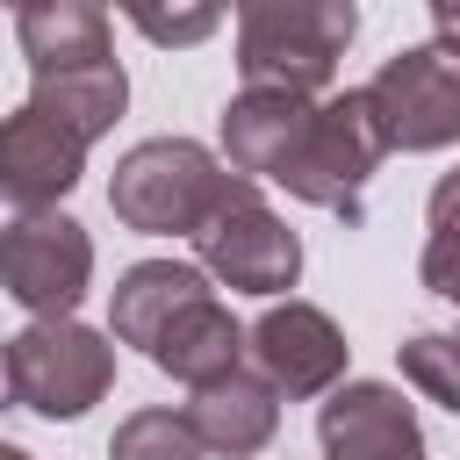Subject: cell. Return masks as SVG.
<instances>
[{"instance_id":"603a6c76","label":"cell","mask_w":460,"mask_h":460,"mask_svg":"<svg viewBox=\"0 0 460 460\" xmlns=\"http://www.w3.org/2000/svg\"><path fill=\"white\" fill-rule=\"evenodd\" d=\"M14 402V367H7V345H0V410Z\"/></svg>"},{"instance_id":"9c48e42d","label":"cell","mask_w":460,"mask_h":460,"mask_svg":"<svg viewBox=\"0 0 460 460\" xmlns=\"http://www.w3.org/2000/svg\"><path fill=\"white\" fill-rule=\"evenodd\" d=\"M323 460H424V424L388 381H345L316 410Z\"/></svg>"},{"instance_id":"2e32d148","label":"cell","mask_w":460,"mask_h":460,"mask_svg":"<svg viewBox=\"0 0 460 460\" xmlns=\"http://www.w3.org/2000/svg\"><path fill=\"white\" fill-rule=\"evenodd\" d=\"M43 115H58L72 137H108L115 122H122V108H129V79H122V65L115 58H101V65H72V72H36V93H29Z\"/></svg>"},{"instance_id":"7402d4cb","label":"cell","mask_w":460,"mask_h":460,"mask_svg":"<svg viewBox=\"0 0 460 460\" xmlns=\"http://www.w3.org/2000/svg\"><path fill=\"white\" fill-rule=\"evenodd\" d=\"M424 7H431L438 36H446V43H460V0H424Z\"/></svg>"},{"instance_id":"4fadbf2b","label":"cell","mask_w":460,"mask_h":460,"mask_svg":"<svg viewBox=\"0 0 460 460\" xmlns=\"http://www.w3.org/2000/svg\"><path fill=\"white\" fill-rule=\"evenodd\" d=\"M244 345H252V331L216 302V295H201V302H187L165 331H158V345L144 352L158 374H172V381H187V388H201V381H216V374H230V367H244Z\"/></svg>"},{"instance_id":"e0dca14e","label":"cell","mask_w":460,"mask_h":460,"mask_svg":"<svg viewBox=\"0 0 460 460\" xmlns=\"http://www.w3.org/2000/svg\"><path fill=\"white\" fill-rule=\"evenodd\" d=\"M201 431L187 424V410H137L115 424L108 460H201Z\"/></svg>"},{"instance_id":"5bb4252c","label":"cell","mask_w":460,"mask_h":460,"mask_svg":"<svg viewBox=\"0 0 460 460\" xmlns=\"http://www.w3.org/2000/svg\"><path fill=\"white\" fill-rule=\"evenodd\" d=\"M201 295H208V273H201V266H180V259H144V266H129V273L115 280L108 331H115L122 345L151 352V345H158V331H165L187 302H201Z\"/></svg>"},{"instance_id":"44dd1931","label":"cell","mask_w":460,"mask_h":460,"mask_svg":"<svg viewBox=\"0 0 460 460\" xmlns=\"http://www.w3.org/2000/svg\"><path fill=\"white\" fill-rule=\"evenodd\" d=\"M431 237H460V165L431 187Z\"/></svg>"},{"instance_id":"30bf717a","label":"cell","mask_w":460,"mask_h":460,"mask_svg":"<svg viewBox=\"0 0 460 460\" xmlns=\"http://www.w3.org/2000/svg\"><path fill=\"white\" fill-rule=\"evenodd\" d=\"M86 172V137H72L36 101L0 122V194L14 208H58Z\"/></svg>"},{"instance_id":"d6986e66","label":"cell","mask_w":460,"mask_h":460,"mask_svg":"<svg viewBox=\"0 0 460 460\" xmlns=\"http://www.w3.org/2000/svg\"><path fill=\"white\" fill-rule=\"evenodd\" d=\"M395 359H402V381L424 402H438V410L460 417V338L453 331H417V338L395 345Z\"/></svg>"},{"instance_id":"277c9868","label":"cell","mask_w":460,"mask_h":460,"mask_svg":"<svg viewBox=\"0 0 460 460\" xmlns=\"http://www.w3.org/2000/svg\"><path fill=\"white\" fill-rule=\"evenodd\" d=\"M7 367H14V402L50 424L86 417L115 388V345L79 316H36L22 338H7Z\"/></svg>"},{"instance_id":"ac0fdd59","label":"cell","mask_w":460,"mask_h":460,"mask_svg":"<svg viewBox=\"0 0 460 460\" xmlns=\"http://www.w3.org/2000/svg\"><path fill=\"white\" fill-rule=\"evenodd\" d=\"M115 7L137 22L144 43H158V50H194L201 36H216V22H223L230 0H115Z\"/></svg>"},{"instance_id":"6da1fadb","label":"cell","mask_w":460,"mask_h":460,"mask_svg":"<svg viewBox=\"0 0 460 460\" xmlns=\"http://www.w3.org/2000/svg\"><path fill=\"white\" fill-rule=\"evenodd\" d=\"M352 36H359L352 0H237V72H244V86L323 93Z\"/></svg>"},{"instance_id":"cb8c5ba5","label":"cell","mask_w":460,"mask_h":460,"mask_svg":"<svg viewBox=\"0 0 460 460\" xmlns=\"http://www.w3.org/2000/svg\"><path fill=\"white\" fill-rule=\"evenodd\" d=\"M0 460H29V453H22V446H7V438H0Z\"/></svg>"},{"instance_id":"9a60e30c","label":"cell","mask_w":460,"mask_h":460,"mask_svg":"<svg viewBox=\"0 0 460 460\" xmlns=\"http://www.w3.org/2000/svg\"><path fill=\"white\" fill-rule=\"evenodd\" d=\"M22 58L29 72H72V65H101L108 58V7L101 0H43L22 7Z\"/></svg>"},{"instance_id":"d4e9b609","label":"cell","mask_w":460,"mask_h":460,"mask_svg":"<svg viewBox=\"0 0 460 460\" xmlns=\"http://www.w3.org/2000/svg\"><path fill=\"white\" fill-rule=\"evenodd\" d=\"M7 7H14V14H22V7H43V0H7Z\"/></svg>"},{"instance_id":"7a4b0ae2","label":"cell","mask_w":460,"mask_h":460,"mask_svg":"<svg viewBox=\"0 0 460 460\" xmlns=\"http://www.w3.org/2000/svg\"><path fill=\"white\" fill-rule=\"evenodd\" d=\"M230 180H237V165H216L208 144L151 137V144L122 151V165L108 180V208H115V223H129L144 237H194L216 216V201L230 194Z\"/></svg>"},{"instance_id":"ffe728a7","label":"cell","mask_w":460,"mask_h":460,"mask_svg":"<svg viewBox=\"0 0 460 460\" xmlns=\"http://www.w3.org/2000/svg\"><path fill=\"white\" fill-rule=\"evenodd\" d=\"M417 280L460 309V237H431V244H424V259H417Z\"/></svg>"},{"instance_id":"3957f363","label":"cell","mask_w":460,"mask_h":460,"mask_svg":"<svg viewBox=\"0 0 460 460\" xmlns=\"http://www.w3.org/2000/svg\"><path fill=\"white\" fill-rule=\"evenodd\" d=\"M381 158H388V129L374 115V93L345 86V93L316 101L302 151L280 165V187L295 201H309V208H331V216L359 223L367 216V180H374Z\"/></svg>"},{"instance_id":"8fae6325","label":"cell","mask_w":460,"mask_h":460,"mask_svg":"<svg viewBox=\"0 0 460 460\" xmlns=\"http://www.w3.org/2000/svg\"><path fill=\"white\" fill-rule=\"evenodd\" d=\"M309 115L316 101L309 93H288V86H244L230 108H223V158L252 180H280V165L302 151L309 137Z\"/></svg>"},{"instance_id":"ba28073f","label":"cell","mask_w":460,"mask_h":460,"mask_svg":"<svg viewBox=\"0 0 460 460\" xmlns=\"http://www.w3.org/2000/svg\"><path fill=\"white\" fill-rule=\"evenodd\" d=\"M252 359L280 395H331L345 374V331L316 309V302H273L252 323Z\"/></svg>"},{"instance_id":"7c38bea8","label":"cell","mask_w":460,"mask_h":460,"mask_svg":"<svg viewBox=\"0 0 460 460\" xmlns=\"http://www.w3.org/2000/svg\"><path fill=\"white\" fill-rule=\"evenodd\" d=\"M187 424L201 431V446H208V453L252 460V453H266V446H273V431H280V388H273L266 374L230 367V374H216V381H201V388H194Z\"/></svg>"},{"instance_id":"5b68a950","label":"cell","mask_w":460,"mask_h":460,"mask_svg":"<svg viewBox=\"0 0 460 460\" xmlns=\"http://www.w3.org/2000/svg\"><path fill=\"white\" fill-rule=\"evenodd\" d=\"M194 259H201V273H216L237 295H280L302 273V237L259 201V180L237 172L230 194L216 201V216L194 230Z\"/></svg>"},{"instance_id":"52a82bcc","label":"cell","mask_w":460,"mask_h":460,"mask_svg":"<svg viewBox=\"0 0 460 460\" xmlns=\"http://www.w3.org/2000/svg\"><path fill=\"white\" fill-rule=\"evenodd\" d=\"M374 115L388 129V151H446L460 144V50L453 43H410L374 79Z\"/></svg>"},{"instance_id":"8992f818","label":"cell","mask_w":460,"mask_h":460,"mask_svg":"<svg viewBox=\"0 0 460 460\" xmlns=\"http://www.w3.org/2000/svg\"><path fill=\"white\" fill-rule=\"evenodd\" d=\"M93 280V237L58 208H22L0 223V288L29 316H72Z\"/></svg>"}]
</instances>
